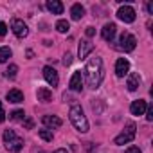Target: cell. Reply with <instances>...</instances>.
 I'll return each instance as SVG.
<instances>
[{"mask_svg": "<svg viewBox=\"0 0 153 153\" xmlns=\"http://www.w3.org/2000/svg\"><path fill=\"white\" fill-rule=\"evenodd\" d=\"M85 74H87V83L90 88H97L105 78V68H103V59L101 58H92L88 59L87 67H85Z\"/></svg>", "mask_w": 153, "mask_h": 153, "instance_id": "6da1fadb", "label": "cell"}, {"mask_svg": "<svg viewBox=\"0 0 153 153\" xmlns=\"http://www.w3.org/2000/svg\"><path fill=\"white\" fill-rule=\"evenodd\" d=\"M68 115H70V121H72L74 128L78 130V131H81V133H87V131H88V121H87V117H85L81 106L74 105V106L70 108Z\"/></svg>", "mask_w": 153, "mask_h": 153, "instance_id": "7a4b0ae2", "label": "cell"}, {"mask_svg": "<svg viewBox=\"0 0 153 153\" xmlns=\"http://www.w3.org/2000/svg\"><path fill=\"white\" fill-rule=\"evenodd\" d=\"M4 144H6V148H7L9 151L16 153V151H20V149L24 148V139L18 137L13 130H6V131H4Z\"/></svg>", "mask_w": 153, "mask_h": 153, "instance_id": "3957f363", "label": "cell"}, {"mask_svg": "<svg viewBox=\"0 0 153 153\" xmlns=\"http://www.w3.org/2000/svg\"><path fill=\"white\" fill-rule=\"evenodd\" d=\"M135 130H137V126L133 124V123H130L128 126H126V130L124 131H121L115 139H114V144H117V146H123V144H128V142H131L133 139H135Z\"/></svg>", "mask_w": 153, "mask_h": 153, "instance_id": "277c9868", "label": "cell"}, {"mask_svg": "<svg viewBox=\"0 0 153 153\" xmlns=\"http://www.w3.org/2000/svg\"><path fill=\"white\" fill-rule=\"evenodd\" d=\"M135 45H137L135 36L130 34V33H124V34H121V38H119L117 49H119V51H124V52H131V51L135 49Z\"/></svg>", "mask_w": 153, "mask_h": 153, "instance_id": "5b68a950", "label": "cell"}, {"mask_svg": "<svg viewBox=\"0 0 153 153\" xmlns=\"http://www.w3.org/2000/svg\"><path fill=\"white\" fill-rule=\"evenodd\" d=\"M117 18L123 20L124 24H131V22H135V9L130 7V6H123V7H119V11H117Z\"/></svg>", "mask_w": 153, "mask_h": 153, "instance_id": "8992f818", "label": "cell"}, {"mask_svg": "<svg viewBox=\"0 0 153 153\" xmlns=\"http://www.w3.org/2000/svg\"><path fill=\"white\" fill-rule=\"evenodd\" d=\"M68 87H70V90H74V92H81V90H83V74H81V70H76V72L72 74Z\"/></svg>", "mask_w": 153, "mask_h": 153, "instance_id": "52a82bcc", "label": "cell"}, {"mask_svg": "<svg viewBox=\"0 0 153 153\" xmlns=\"http://www.w3.org/2000/svg\"><path fill=\"white\" fill-rule=\"evenodd\" d=\"M43 78H45V81L51 85V87H58V83H59V78H58V72L52 68V67H43Z\"/></svg>", "mask_w": 153, "mask_h": 153, "instance_id": "ba28073f", "label": "cell"}, {"mask_svg": "<svg viewBox=\"0 0 153 153\" xmlns=\"http://www.w3.org/2000/svg\"><path fill=\"white\" fill-rule=\"evenodd\" d=\"M11 29H13V33H15L18 38H25V36H27V33H29L27 25H25L22 20H13V24H11Z\"/></svg>", "mask_w": 153, "mask_h": 153, "instance_id": "9c48e42d", "label": "cell"}, {"mask_svg": "<svg viewBox=\"0 0 153 153\" xmlns=\"http://www.w3.org/2000/svg\"><path fill=\"white\" fill-rule=\"evenodd\" d=\"M128 70H130V63H128V59L119 58L117 63H115V74H117V78H124V76L128 74Z\"/></svg>", "mask_w": 153, "mask_h": 153, "instance_id": "30bf717a", "label": "cell"}, {"mask_svg": "<svg viewBox=\"0 0 153 153\" xmlns=\"http://www.w3.org/2000/svg\"><path fill=\"white\" fill-rule=\"evenodd\" d=\"M94 51V43H90L88 40H81L79 42V49H78V56L81 58V59H85L90 52Z\"/></svg>", "mask_w": 153, "mask_h": 153, "instance_id": "8fae6325", "label": "cell"}, {"mask_svg": "<svg viewBox=\"0 0 153 153\" xmlns=\"http://www.w3.org/2000/svg\"><path fill=\"white\" fill-rule=\"evenodd\" d=\"M146 108H148V103H146L144 99H137V101H133V103H131L130 112H131L133 115H144Z\"/></svg>", "mask_w": 153, "mask_h": 153, "instance_id": "7c38bea8", "label": "cell"}, {"mask_svg": "<svg viewBox=\"0 0 153 153\" xmlns=\"http://www.w3.org/2000/svg\"><path fill=\"white\" fill-rule=\"evenodd\" d=\"M115 33H117L115 24H105V27H103V31H101L103 40H106V42H112V40H114V36H115Z\"/></svg>", "mask_w": 153, "mask_h": 153, "instance_id": "4fadbf2b", "label": "cell"}, {"mask_svg": "<svg viewBox=\"0 0 153 153\" xmlns=\"http://www.w3.org/2000/svg\"><path fill=\"white\" fill-rule=\"evenodd\" d=\"M139 85H140V74H139V72H133V74H130L128 83H126L128 90H130V92H135V90L139 88Z\"/></svg>", "mask_w": 153, "mask_h": 153, "instance_id": "5bb4252c", "label": "cell"}, {"mask_svg": "<svg viewBox=\"0 0 153 153\" xmlns=\"http://www.w3.org/2000/svg\"><path fill=\"white\" fill-rule=\"evenodd\" d=\"M42 121H43V124L49 126V128H59V126H61V119H59L58 115H43Z\"/></svg>", "mask_w": 153, "mask_h": 153, "instance_id": "9a60e30c", "label": "cell"}, {"mask_svg": "<svg viewBox=\"0 0 153 153\" xmlns=\"http://www.w3.org/2000/svg\"><path fill=\"white\" fill-rule=\"evenodd\" d=\"M36 97H38V101H42V103H49V101L52 99V92H51L47 87H40L38 92H36Z\"/></svg>", "mask_w": 153, "mask_h": 153, "instance_id": "2e32d148", "label": "cell"}, {"mask_svg": "<svg viewBox=\"0 0 153 153\" xmlns=\"http://www.w3.org/2000/svg\"><path fill=\"white\" fill-rule=\"evenodd\" d=\"M47 9L52 15H61L63 13V4L59 2V0H49V2H47Z\"/></svg>", "mask_w": 153, "mask_h": 153, "instance_id": "e0dca14e", "label": "cell"}, {"mask_svg": "<svg viewBox=\"0 0 153 153\" xmlns=\"http://www.w3.org/2000/svg\"><path fill=\"white\" fill-rule=\"evenodd\" d=\"M83 15H85V7H83L81 4H74V6L70 7V16H72V20H81Z\"/></svg>", "mask_w": 153, "mask_h": 153, "instance_id": "ac0fdd59", "label": "cell"}, {"mask_svg": "<svg viewBox=\"0 0 153 153\" xmlns=\"http://www.w3.org/2000/svg\"><path fill=\"white\" fill-rule=\"evenodd\" d=\"M6 97H7V101H9V103H22V101H24V94H22L18 88L9 90Z\"/></svg>", "mask_w": 153, "mask_h": 153, "instance_id": "d6986e66", "label": "cell"}, {"mask_svg": "<svg viewBox=\"0 0 153 153\" xmlns=\"http://www.w3.org/2000/svg\"><path fill=\"white\" fill-rule=\"evenodd\" d=\"M11 49L9 47H0V63H4L7 61V58H11Z\"/></svg>", "mask_w": 153, "mask_h": 153, "instance_id": "ffe728a7", "label": "cell"}, {"mask_svg": "<svg viewBox=\"0 0 153 153\" xmlns=\"http://www.w3.org/2000/svg\"><path fill=\"white\" fill-rule=\"evenodd\" d=\"M56 29H58L59 33H68L70 24H68L67 20H58V22H56Z\"/></svg>", "mask_w": 153, "mask_h": 153, "instance_id": "44dd1931", "label": "cell"}, {"mask_svg": "<svg viewBox=\"0 0 153 153\" xmlns=\"http://www.w3.org/2000/svg\"><path fill=\"white\" fill-rule=\"evenodd\" d=\"M9 119L11 121H24L25 119V114H24V110H15V112H11V115H9Z\"/></svg>", "mask_w": 153, "mask_h": 153, "instance_id": "7402d4cb", "label": "cell"}, {"mask_svg": "<svg viewBox=\"0 0 153 153\" xmlns=\"http://www.w3.org/2000/svg\"><path fill=\"white\" fill-rule=\"evenodd\" d=\"M16 72H18V67L16 65H9V68L6 70V76H7L9 79H15L16 78Z\"/></svg>", "mask_w": 153, "mask_h": 153, "instance_id": "603a6c76", "label": "cell"}, {"mask_svg": "<svg viewBox=\"0 0 153 153\" xmlns=\"http://www.w3.org/2000/svg\"><path fill=\"white\" fill-rule=\"evenodd\" d=\"M38 135H40L43 140H47V142H51V140H52V131H49V130H40V131H38Z\"/></svg>", "mask_w": 153, "mask_h": 153, "instance_id": "cb8c5ba5", "label": "cell"}, {"mask_svg": "<svg viewBox=\"0 0 153 153\" xmlns=\"http://www.w3.org/2000/svg\"><path fill=\"white\" fill-rule=\"evenodd\" d=\"M70 63H72V54H68V52H67V54L63 56V65H65V67H68Z\"/></svg>", "mask_w": 153, "mask_h": 153, "instance_id": "d4e9b609", "label": "cell"}, {"mask_svg": "<svg viewBox=\"0 0 153 153\" xmlns=\"http://www.w3.org/2000/svg\"><path fill=\"white\" fill-rule=\"evenodd\" d=\"M33 126H34V123H33V119H29V117H27V119H24V128H27V130H31Z\"/></svg>", "mask_w": 153, "mask_h": 153, "instance_id": "484cf974", "label": "cell"}, {"mask_svg": "<svg viewBox=\"0 0 153 153\" xmlns=\"http://www.w3.org/2000/svg\"><path fill=\"white\" fill-rule=\"evenodd\" d=\"M6 33H7V25L4 22H0V36H6Z\"/></svg>", "mask_w": 153, "mask_h": 153, "instance_id": "4316f807", "label": "cell"}, {"mask_svg": "<svg viewBox=\"0 0 153 153\" xmlns=\"http://www.w3.org/2000/svg\"><path fill=\"white\" fill-rule=\"evenodd\" d=\"M146 112H148L146 119H148V121H153V108H151V106H148V108H146Z\"/></svg>", "mask_w": 153, "mask_h": 153, "instance_id": "83f0119b", "label": "cell"}, {"mask_svg": "<svg viewBox=\"0 0 153 153\" xmlns=\"http://www.w3.org/2000/svg\"><path fill=\"white\" fill-rule=\"evenodd\" d=\"M4 121H6V112H4L2 103H0V123H4Z\"/></svg>", "mask_w": 153, "mask_h": 153, "instance_id": "f1b7e54d", "label": "cell"}, {"mask_svg": "<svg viewBox=\"0 0 153 153\" xmlns=\"http://www.w3.org/2000/svg\"><path fill=\"white\" fill-rule=\"evenodd\" d=\"M126 153H142V151H140L137 146H131V148H128V149H126Z\"/></svg>", "mask_w": 153, "mask_h": 153, "instance_id": "f546056e", "label": "cell"}, {"mask_svg": "<svg viewBox=\"0 0 153 153\" xmlns=\"http://www.w3.org/2000/svg\"><path fill=\"white\" fill-rule=\"evenodd\" d=\"M96 34V29L94 27H87V36H94Z\"/></svg>", "mask_w": 153, "mask_h": 153, "instance_id": "4dcf8cb0", "label": "cell"}, {"mask_svg": "<svg viewBox=\"0 0 153 153\" xmlns=\"http://www.w3.org/2000/svg\"><path fill=\"white\" fill-rule=\"evenodd\" d=\"M146 7H148V13H149V15H153V4H151V2H148V6H146Z\"/></svg>", "mask_w": 153, "mask_h": 153, "instance_id": "1f68e13d", "label": "cell"}, {"mask_svg": "<svg viewBox=\"0 0 153 153\" xmlns=\"http://www.w3.org/2000/svg\"><path fill=\"white\" fill-rule=\"evenodd\" d=\"M54 153H67V149H56Z\"/></svg>", "mask_w": 153, "mask_h": 153, "instance_id": "d6a6232c", "label": "cell"}]
</instances>
